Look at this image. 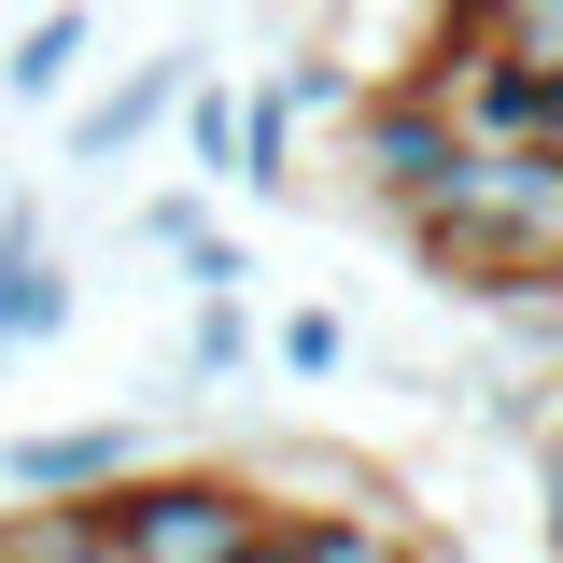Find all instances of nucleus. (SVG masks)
<instances>
[{
    "mask_svg": "<svg viewBox=\"0 0 563 563\" xmlns=\"http://www.w3.org/2000/svg\"><path fill=\"white\" fill-rule=\"evenodd\" d=\"M395 240H409V268H437L465 310L536 296V282H563V155H536V141H479V128H465L451 184H437Z\"/></svg>",
    "mask_w": 563,
    "mask_h": 563,
    "instance_id": "1",
    "label": "nucleus"
},
{
    "mask_svg": "<svg viewBox=\"0 0 563 563\" xmlns=\"http://www.w3.org/2000/svg\"><path fill=\"white\" fill-rule=\"evenodd\" d=\"M99 536H113V563H240L254 536H268V493H254V465L240 451H141L128 479L99 493Z\"/></svg>",
    "mask_w": 563,
    "mask_h": 563,
    "instance_id": "2",
    "label": "nucleus"
},
{
    "mask_svg": "<svg viewBox=\"0 0 563 563\" xmlns=\"http://www.w3.org/2000/svg\"><path fill=\"white\" fill-rule=\"evenodd\" d=\"M451 155H465V113H451L437 70H366V85L339 99V169L366 184L380 225H409V211L451 184Z\"/></svg>",
    "mask_w": 563,
    "mask_h": 563,
    "instance_id": "3",
    "label": "nucleus"
},
{
    "mask_svg": "<svg viewBox=\"0 0 563 563\" xmlns=\"http://www.w3.org/2000/svg\"><path fill=\"white\" fill-rule=\"evenodd\" d=\"M184 70H198V43L169 29L155 57H128L113 85H85V99H70V155H57V169H128L141 141L169 128V99H184Z\"/></svg>",
    "mask_w": 563,
    "mask_h": 563,
    "instance_id": "4",
    "label": "nucleus"
},
{
    "mask_svg": "<svg viewBox=\"0 0 563 563\" xmlns=\"http://www.w3.org/2000/svg\"><path fill=\"white\" fill-rule=\"evenodd\" d=\"M155 451V422L141 409H85V422H29L14 451H0V493H113Z\"/></svg>",
    "mask_w": 563,
    "mask_h": 563,
    "instance_id": "5",
    "label": "nucleus"
},
{
    "mask_svg": "<svg viewBox=\"0 0 563 563\" xmlns=\"http://www.w3.org/2000/svg\"><path fill=\"white\" fill-rule=\"evenodd\" d=\"M282 563H437V536L409 521V493H339V507H268Z\"/></svg>",
    "mask_w": 563,
    "mask_h": 563,
    "instance_id": "6",
    "label": "nucleus"
},
{
    "mask_svg": "<svg viewBox=\"0 0 563 563\" xmlns=\"http://www.w3.org/2000/svg\"><path fill=\"white\" fill-rule=\"evenodd\" d=\"M451 85V113L479 141H536V155H563V70H507V57H451L437 70Z\"/></svg>",
    "mask_w": 563,
    "mask_h": 563,
    "instance_id": "7",
    "label": "nucleus"
},
{
    "mask_svg": "<svg viewBox=\"0 0 563 563\" xmlns=\"http://www.w3.org/2000/svg\"><path fill=\"white\" fill-rule=\"evenodd\" d=\"M451 57H507V70H563V0H451L437 43L409 70H451Z\"/></svg>",
    "mask_w": 563,
    "mask_h": 563,
    "instance_id": "8",
    "label": "nucleus"
},
{
    "mask_svg": "<svg viewBox=\"0 0 563 563\" xmlns=\"http://www.w3.org/2000/svg\"><path fill=\"white\" fill-rule=\"evenodd\" d=\"M85 70H99V0H43V14L14 29V57H0V99H14V113H57Z\"/></svg>",
    "mask_w": 563,
    "mask_h": 563,
    "instance_id": "9",
    "label": "nucleus"
},
{
    "mask_svg": "<svg viewBox=\"0 0 563 563\" xmlns=\"http://www.w3.org/2000/svg\"><path fill=\"white\" fill-rule=\"evenodd\" d=\"M141 254H169V268H184V296H211V282H254L240 225H225L198 184H155V198H141Z\"/></svg>",
    "mask_w": 563,
    "mask_h": 563,
    "instance_id": "10",
    "label": "nucleus"
},
{
    "mask_svg": "<svg viewBox=\"0 0 563 563\" xmlns=\"http://www.w3.org/2000/svg\"><path fill=\"white\" fill-rule=\"evenodd\" d=\"M296 128H310V113H296V85H240V169H225V198H254V211H282L296 198Z\"/></svg>",
    "mask_w": 563,
    "mask_h": 563,
    "instance_id": "11",
    "label": "nucleus"
},
{
    "mask_svg": "<svg viewBox=\"0 0 563 563\" xmlns=\"http://www.w3.org/2000/svg\"><path fill=\"white\" fill-rule=\"evenodd\" d=\"M254 465V493L268 507H339V493H395L366 451H339V437H268V451H240Z\"/></svg>",
    "mask_w": 563,
    "mask_h": 563,
    "instance_id": "12",
    "label": "nucleus"
},
{
    "mask_svg": "<svg viewBox=\"0 0 563 563\" xmlns=\"http://www.w3.org/2000/svg\"><path fill=\"white\" fill-rule=\"evenodd\" d=\"M254 366H268V324H254V296H240V282L184 296V380H198V395H225V380H254Z\"/></svg>",
    "mask_w": 563,
    "mask_h": 563,
    "instance_id": "13",
    "label": "nucleus"
},
{
    "mask_svg": "<svg viewBox=\"0 0 563 563\" xmlns=\"http://www.w3.org/2000/svg\"><path fill=\"white\" fill-rule=\"evenodd\" d=\"M0 563H113L99 493H0Z\"/></svg>",
    "mask_w": 563,
    "mask_h": 563,
    "instance_id": "14",
    "label": "nucleus"
},
{
    "mask_svg": "<svg viewBox=\"0 0 563 563\" xmlns=\"http://www.w3.org/2000/svg\"><path fill=\"white\" fill-rule=\"evenodd\" d=\"M169 113H184V155L225 184V169H240V85H198V70H184V99H169Z\"/></svg>",
    "mask_w": 563,
    "mask_h": 563,
    "instance_id": "15",
    "label": "nucleus"
},
{
    "mask_svg": "<svg viewBox=\"0 0 563 563\" xmlns=\"http://www.w3.org/2000/svg\"><path fill=\"white\" fill-rule=\"evenodd\" d=\"M268 366H282V380H339V366H352V324H339V310H282V324H268Z\"/></svg>",
    "mask_w": 563,
    "mask_h": 563,
    "instance_id": "16",
    "label": "nucleus"
},
{
    "mask_svg": "<svg viewBox=\"0 0 563 563\" xmlns=\"http://www.w3.org/2000/svg\"><path fill=\"white\" fill-rule=\"evenodd\" d=\"M240 563H282V536H254V550H240Z\"/></svg>",
    "mask_w": 563,
    "mask_h": 563,
    "instance_id": "17",
    "label": "nucleus"
}]
</instances>
